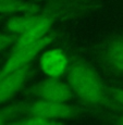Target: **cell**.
Returning <instances> with one entry per match:
<instances>
[{"label":"cell","instance_id":"14","mask_svg":"<svg viewBox=\"0 0 123 125\" xmlns=\"http://www.w3.org/2000/svg\"><path fill=\"white\" fill-rule=\"evenodd\" d=\"M0 19H1V14H0Z\"/></svg>","mask_w":123,"mask_h":125},{"label":"cell","instance_id":"5","mask_svg":"<svg viewBox=\"0 0 123 125\" xmlns=\"http://www.w3.org/2000/svg\"><path fill=\"white\" fill-rule=\"evenodd\" d=\"M98 57L111 71L123 74V35L105 40L98 48Z\"/></svg>","mask_w":123,"mask_h":125},{"label":"cell","instance_id":"1","mask_svg":"<svg viewBox=\"0 0 123 125\" xmlns=\"http://www.w3.org/2000/svg\"><path fill=\"white\" fill-rule=\"evenodd\" d=\"M67 83L73 95L87 107L121 110L111 99L98 75L83 60L73 59L71 61L67 71Z\"/></svg>","mask_w":123,"mask_h":125},{"label":"cell","instance_id":"4","mask_svg":"<svg viewBox=\"0 0 123 125\" xmlns=\"http://www.w3.org/2000/svg\"><path fill=\"white\" fill-rule=\"evenodd\" d=\"M26 94L40 100L67 102L74 97L69 84L63 83L59 77H48L26 90Z\"/></svg>","mask_w":123,"mask_h":125},{"label":"cell","instance_id":"11","mask_svg":"<svg viewBox=\"0 0 123 125\" xmlns=\"http://www.w3.org/2000/svg\"><path fill=\"white\" fill-rule=\"evenodd\" d=\"M107 90L110 97H111V99L119 105L120 109H123V89L107 87Z\"/></svg>","mask_w":123,"mask_h":125},{"label":"cell","instance_id":"9","mask_svg":"<svg viewBox=\"0 0 123 125\" xmlns=\"http://www.w3.org/2000/svg\"><path fill=\"white\" fill-rule=\"evenodd\" d=\"M26 102H19L0 108V125L12 124L14 121L25 115Z\"/></svg>","mask_w":123,"mask_h":125},{"label":"cell","instance_id":"8","mask_svg":"<svg viewBox=\"0 0 123 125\" xmlns=\"http://www.w3.org/2000/svg\"><path fill=\"white\" fill-rule=\"evenodd\" d=\"M42 6L30 0H0V14H31L42 10Z\"/></svg>","mask_w":123,"mask_h":125},{"label":"cell","instance_id":"10","mask_svg":"<svg viewBox=\"0 0 123 125\" xmlns=\"http://www.w3.org/2000/svg\"><path fill=\"white\" fill-rule=\"evenodd\" d=\"M62 122L50 120L46 117L37 116V115H26L22 116L21 119L14 121L12 124H22V125H48V124H60Z\"/></svg>","mask_w":123,"mask_h":125},{"label":"cell","instance_id":"13","mask_svg":"<svg viewBox=\"0 0 123 125\" xmlns=\"http://www.w3.org/2000/svg\"><path fill=\"white\" fill-rule=\"evenodd\" d=\"M109 121L111 122V123H114V124L123 125V113L111 115V116L109 117Z\"/></svg>","mask_w":123,"mask_h":125},{"label":"cell","instance_id":"7","mask_svg":"<svg viewBox=\"0 0 123 125\" xmlns=\"http://www.w3.org/2000/svg\"><path fill=\"white\" fill-rule=\"evenodd\" d=\"M31 69V64H27L0 80V104L9 101L21 90L30 77Z\"/></svg>","mask_w":123,"mask_h":125},{"label":"cell","instance_id":"3","mask_svg":"<svg viewBox=\"0 0 123 125\" xmlns=\"http://www.w3.org/2000/svg\"><path fill=\"white\" fill-rule=\"evenodd\" d=\"M59 34L57 32H52L23 48L12 49L10 56L4 62L3 66L0 69V80L12 72L30 64L43 49H45L48 45L56 40Z\"/></svg>","mask_w":123,"mask_h":125},{"label":"cell","instance_id":"6","mask_svg":"<svg viewBox=\"0 0 123 125\" xmlns=\"http://www.w3.org/2000/svg\"><path fill=\"white\" fill-rule=\"evenodd\" d=\"M69 59L60 48L46 50L39 58V68L48 77H60L67 73Z\"/></svg>","mask_w":123,"mask_h":125},{"label":"cell","instance_id":"12","mask_svg":"<svg viewBox=\"0 0 123 125\" xmlns=\"http://www.w3.org/2000/svg\"><path fill=\"white\" fill-rule=\"evenodd\" d=\"M18 36L14 34H1L0 33V51L15 42Z\"/></svg>","mask_w":123,"mask_h":125},{"label":"cell","instance_id":"2","mask_svg":"<svg viewBox=\"0 0 123 125\" xmlns=\"http://www.w3.org/2000/svg\"><path fill=\"white\" fill-rule=\"evenodd\" d=\"M89 110L84 108L71 105L67 102L48 101V100H36L26 102L25 115H37L50 120L62 122L63 120L78 119L81 115L88 113Z\"/></svg>","mask_w":123,"mask_h":125}]
</instances>
